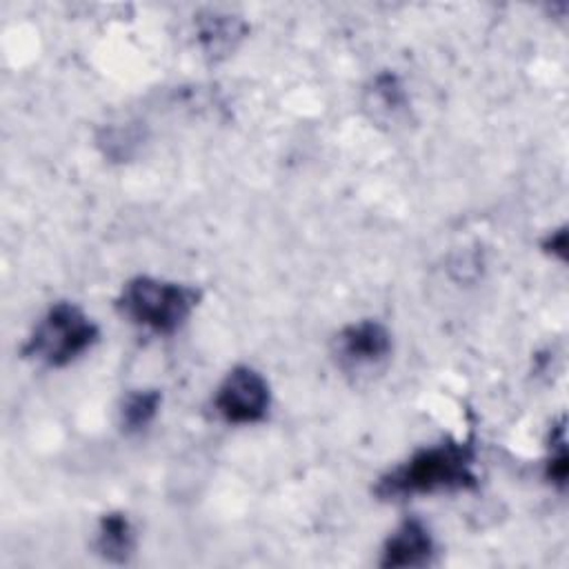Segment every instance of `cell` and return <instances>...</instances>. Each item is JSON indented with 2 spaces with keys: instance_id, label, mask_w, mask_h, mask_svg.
I'll return each mask as SVG.
<instances>
[{
  "instance_id": "cell-1",
  "label": "cell",
  "mask_w": 569,
  "mask_h": 569,
  "mask_svg": "<svg viewBox=\"0 0 569 569\" xmlns=\"http://www.w3.org/2000/svg\"><path fill=\"white\" fill-rule=\"evenodd\" d=\"M476 458L478 449L471 438H445L420 447L378 478L373 496L398 502L413 496L476 491L480 485Z\"/></svg>"
},
{
  "instance_id": "cell-2",
  "label": "cell",
  "mask_w": 569,
  "mask_h": 569,
  "mask_svg": "<svg viewBox=\"0 0 569 569\" xmlns=\"http://www.w3.org/2000/svg\"><path fill=\"white\" fill-rule=\"evenodd\" d=\"M200 300L202 291L193 284L133 276L122 284L113 305L127 322L158 336H171L191 318Z\"/></svg>"
},
{
  "instance_id": "cell-3",
  "label": "cell",
  "mask_w": 569,
  "mask_h": 569,
  "mask_svg": "<svg viewBox=\"0 0 569 569\" xmlns=\"http://www.w3.org/2000/svg\"><path fill=\"white\" fill-rule=\"evenodd\" d=\"M98 340L96 320L76 302L58 300L40 316L20 347V356L49 369H62L91 351Z\"/></svg>"
},
{
  "instance_id": "cell-4",
  "label": "cell",
  "mask_w": 569,
  "mask_h": 569,
  "mask_svg": "<svg viewBox=\"0 0 569 569\" xmlns=\"http://www.w3.org/2000/svg\"><path fill=\"white\" fill-rule=\"evenodd\" d=\"M211 405L227 425H258L271 409L269 380L249 365H236L216 387Z\"/></svg>"
},
{
  "instance_id": "cell-5",
  "label": "cell",
  "mask_w": 569,
  "mask_h": 569,
  "mask_svg": "<svg viewBox=\"0 0 569 569\" xmlns=\"http://www.w3.org/2000/svg\"><path fill=\"white\" fill-rule=\"evenodd\" d=\"M393 349L391 331L380 320H356L333 338V353L342 369L360 371L382 365Z\"/></svg>"
},
{
  "instance_id": "cell-6",
  "label": "cell",
  "mask_w": 569,
  "mask_h": 569,
  "mask_svg": "<svg viewBox=\"0 0 569 569\" xmlns=\"http://www.w3.org/2000/svg\"><path fill=\"white\" fill-rule=\"evenodd\" d=\"M436 553L431 529L420 518L409 516L387 536L378 565L382 569H418L433 565Z\"/></svg>"
},
{
  "instance_id": "cell-7",
  "label": "cell",
  "mask_w": 569,
  "mask_h": 569,
  "mask_svg": "<svg viewBox=\"0 0 569 569\" xmlns=\"http://www.w3.org/2000/svg\"><path fill=\"white\" fill-rule=\"evenodd\" d=\"M362 109L371 122L389 129L407 124L411 118V100L402 78L396 71H378L365 84Z\"/></svg>"
},
{
  "instance_id": "cell-8",
  "label": "cell",
  "mask_w": 569,
  "mask_h": 569,
  "mask_svg": "<svg viewBox=\"0 0 569 569\" xmlns=\"http://www.w3.org/2000/svg\"><path fill=\"white\" fill-rule=\"evenodd\" d=\"M193 29L200 51L209 60H222L247 38L249 22L233 13L202 11L193 18Z\"/></svg>"
},
{
  "instance_id": "cell-9",
  "label": "cell",
  "mask_w": 569,
  "mask_h": 569,
  "mask_svg": "<svg viewBox=\"0 0 569 569\" xmlns=\"http://www.w3.org/2000/svg\"><path fill=\"white\" fill-rule=\"evenodd\" d=\"M136 527L124 511H107L98 518L93 549L111 565H124L136 551Z\"/></svg>"
},
{
  "instance_id": "cell-10",
  "label": "cell",
  "mask_w": 569,
  "mask_h": 569,
  "mask_svg": "<svg viewBox=\"0 0 569 569\" xmlns=\"http://www.w3.org/2000/svg\"><path fill=\"white\" fill-rule=\"evenodd\" d=\"M162 391L160 389H133L122 398L120 427L124 433L144 431L160 413Z\"/></svg>"
},
{
  "instance_id": "cell-11",
  "label": "cell",
  "mask_w": 569,
  "mask_h": 569,
  "mask_svg": "<svg viewBox=\"0 0 569 569\" xmlns=\"http://www.w3.org/2000/svg\"><path fill=\"white\" fill-rule=\"evenodd\" d=\"M565 416H560L558 422L551 425L549 429V456L545 460V480L556 489L565 491L567 489V478H569V453H567V427H565Z\"/></svg>"
},
{
  "instance_id": "cell-12",
  "label": "cell",
  "mask_w": 569,
  "mask_h": 569,
  "mask_svg": "<svg viewBox=\"0 0 569 569\" xmlns=\"http://www.w3.org/2000/svg\"><path fill=\"white\" fill-rule=\"evenodd\" d=\"M542 249H545L549 256H553V258H558L560 262H565V260H567V227L562 224V227L549 231L547 238L542 240Z\"/></svg>"
}]
</instances>
